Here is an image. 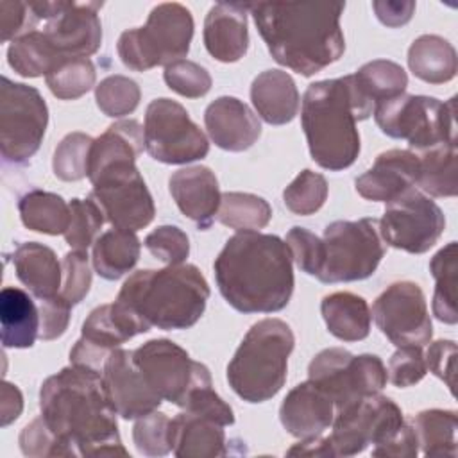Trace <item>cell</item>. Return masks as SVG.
I'll return each instance as SVG.
<instances>
[{
    "label": "cell",
    "instance_id": "obj_1",
    "mask_svg": "<svg viewBox=\"0 0 458 458\" xmlns=\"http://www.w3.org/2000/svg\"><path fill=\"white\" fill-rule=\"evenodd\" d=\"M39 410L66 456H129L100 370L72 363L47 377Z\"/></svg>",
    "mask_w": 458,
    "mask_h": 458
},
{
    "label": "cell",
    "instance_id": "obj_2",
    "mask_svg": "<svg viewBox=\"0 0 458 458\" xmlns=\"http://www.w3.org/2000/svg\"><path fill=\"white\" fill-rule=\"evenodd\" d=\"M247 9L274 61L304 77L338 61L345 50L342 2H258Z\"/></svg>",
    "mask_w": 458,
    "mask_h": 458
},
{
    "label": "cell",
    "instance_id": "obj_3",
    "mask_svg": "<svg viewBox=\"0 0 458 458\" xmlns=\"http://www.w3.org/2000/svg\"><path fill=\"white\" fill-rule=\"evenodd\" d=\"M292 252L276 234L238 231L218 252L213 268L225 302L242 313H274L293 293Z\"/></svg>",
    "mask_w": 458,
    "mask_h": 458
},
{
    "label": "cell",
    "instance_id": "obj_4",
    "mask_svg": "<svg viewBox=\"0 0 458 458\" xmlns=\"http://www.w3.org/2000/svg\"><path fill=\"white\" fill-rule=\"evenodd\" d=\"M372 111L374 102L354 73L310 84L302 97L301 123L313 161L331 172L349 168L360 154L356 122L367 120Z\"/></svg>",
    "mask_w": 458,
    "mask_h": 458
},
{
    "label": "cell",
    "instance_id": "obj_5",
    "mask_svg": "<svg viewBox=\"0 0 458 458\" xmlns=\"http://www.w3.org/2000/svg\"><path fill=\"white\" fill-rule=\"evenodd\" d=\"M209 284L191 263L138 270L122 284L116 302L131 308L150 327L188 329L204 315Z\"/></svg>",
    "mask_w": 458,
    "mask_h": 458
},
{
    "label": "cell",
    "instance_id": "obj_6",
    "mask_svg": "<svg viewBox=\"0 0 458 458\" xmlns=\"http://www.w3.org/2000/svg\"><path fill=\"white\" fill-rule=\"evenodd\" d=\"M293 345L295 336L286 322L263 318L252 324L227 365L233 392L247 403L272 399L286 381Z\"/></svg>",
    "mask_w": 458,
    "mask_h": 458
},
{
    "label": "cell",
    "instance_id": "obj_7",
    "mask_svg": "<svg viewBox=\"0 0 458 458\" xmlns=\"http://www.w3.org/2000/svg\"><path fill=\"white\" fill-rule=\"evenodd\" d=\"M193 16L177 2L156 5L143 27L127 29L118 38V57L134 72L168 66L190 52Z\"/></svg>",
    "mask_w": 458,
    "mask_h": 458
},
{
    "label": "cell",
    "instance_id": "obj_8",
    "mask_svg": "<svg viewBox=\"0 0 458 458\" xmlns=\"http://www.w3.org/2000/svg\"><path fill=\"white\" fill-rule=\"evenodd\" d=\"M372 114L383 134L406 140L417 152L456 141V97L440 102L435 97L401 93L377 102Z\"/></svg>",
    "mask_w": 458,
    "mask_h": 458
},
{
    "label": "cell",
    "instance_id": "obj_9",
    "mask_svg": "<svg viewBox=\"0 0 458 458\" xmlns=\"http://www.w3.org/2000/svg\"><path fill=\"white\" fill-rule=\"evenodd\" d=\"M322 283H349L370 277L385 256L377 218L336 220L324 229Z\"/></svg>",
    "mask_w": 458,
    "mask_h": 458
},
{
    "label": "cell",
    "instance_id": "obj_10",
    "mask_svg": "<svg viewBox=\"0 0 458 458\" xmlns=\"http://www.w3.org/2000/svg\"><path fill=\"white\" fill-rule=\"evenodd\" d=\"M48 123L41 93L2 77L0 82V152L5 163L23 165L39 148Z\"/></svg>",
    "mask_w": 458,
    "mask_h": 458
},
{
    "label": "cell",
    "instance_id": "obj_11",
    "mask_svg": "<svg viewBox=\"0 0 458 458\" xmlns=\"http://www.w3.org/2000/svg\"><path fill=\"white\" fill-rule=\"evenodd\" d=\"M308 379L318 385L340 411L345 406L379 394L386 385V369L376 354L354 356L347 349L320 351L308 367Z\"/></svg>",
    "mask_w": 458,
    "mask_h": 458
},
{
    "label": "cell",
    "instance_id": "obj_12",
    "mask_svg": "<svg viewBox=\"0 0 458 458\" xmlns=\"http://www.w3.org/2000/svg\"><path fill=\"white\" fill-rule=\"evenodd\" d=\"M145 150L166 165H184L202 159L209 141L188 111L172 98H156L147 106L143 123Z\"/></svg>",
    "mask_w": 458,
    "mask_h": 458
},
{
    "label": "cell",
    "instance_id": "obj_13",
    "mask_svg": "<svg viewBox=\"0 0 458 458\" xmlns=\"http://www.w3.org/2000/svg\"><path fill=\"white\" fill-rule=\"evenodd\" d=\"M89 181L93 184L89 199L100 206L113 227L136 233L154 220V199L134 161L109 165Z\"/></svg>",
    "mask_w": 458,
    "mask_h": 458
},
{
    "label": "cell",
    "instance_id": "obj_14",
    "mask_svg": "<svg viewBox=\"0 0 458 458\" xmlns=\"http://www.w3.org/2000/svg\"><path fill=\"white\" fill-rule=\"evenodd\" d=\"M404 422L401 408L390 397L374 394L336 411L327 438L335 456H352L370 444L386 442Z\"/></svg>",
    "mask_w": 458,
    "mask_h": 458
},
{
    "label": "cell",
    "instance_id": "obj_15",
    "mask_svg": "<svg viewBox=\"0 0 458 458\" xmlns=\"http://www.w3.org/2000/svg\"><path fill=\"white\" fill-rule=\"evenodd\" d=\"M38 21H45L41 32L61 61L88 57L100 48L102 23L98 9L102 2H29Z\"/></svg>",
    "mask_w": 458,
    "mask_h": 458
},
{
    "label": "cell",
    "instance_id": "obj_16",
    "mask_svg": "<svg viewBox=\"0 0 458 458\" xmlns=\"http://www.w3.org/2000/svg\"><path fill=\"white\" fill-rule=\"evenodd\" d=\"M444 229L445 216L440 206L415 188L386 202L379 220L383 242L410 254L428 252L438 242Z\"/></svg>",
    "mask_w": 458,
    "mask_h": 458
},
{
    "label": "cell",
    "instance_id": "obj_17",
    "mask_svg": "<svg viewBox=\"0 0 458 458\" xmlns=\"http://www.w3.org/2000/svg\"><path fill=\"white\" fill-rule=\"evenodd\" d=\"M134 360L150 388L163 399L181 406L186 394L199 381L209 379V369L190 358L172 340L156 338L134 349Z\"/></svg>",
    "mask_w": 458,
    "mask_h": 458
},
{
    "label": "cell",
    "instance_id": "obj_18",
    "mask_svg": "<svg viewBox=\"0 0 458 458\" xmlns=\"http://www.w3.org/2000/svg\"><path fill=\"white\" fill-rule=\"evenodd\" d=\"M379 331L397 347H424L433 336L426 299L417 283H392L372 304Z\"/></svg>",
    "mask_w": 458,
    "mask_h": 458
},
{
    "label": "cell",
    "instance_id": "obj_19",
    "mask_svg": "<svg viewBox=\"0 0 458 458\" xmlns=\"http://www.w3.org/2000/svg\"><path fill=\"white\" fill-rule=\"evenodd\" d=\"M102 377L113 408L125 420L140 419L163 403L136 365L134 351L113 349L104 361Z\"/></svg>",
    "mask_w": 458,
    "mask_h": 458
},
{
    "label": "cell",
    "instance_id": "obj_20",
    "mask_svg": "<svg viewBox=\"0 0 458 458\" xmlns=\"http://www.w3.org/2000/svg\"><path fill=\"white\" fill-rule=\"evenodd\" d=\"M419 175V156L413 150L390 148L381 152L372 166L361 174L356 191L374 202H390L403 191L413 188Z\"/></svg>",
    "mask_w": 458,
    "mask_h": 458
},
{
    "label": "cell",
    "instance_id": "obj_21",
    "mask_svg": "<svg viewBox=\"0 0 458 458\" xmlns=\"http://www.w3.org/2000/svg\"><path fill=\"white\" fill-rule=\"evenodd\" d=\"M204 123L211 141L229 152L250 148L261 134L259 118L236 97L213 100L204 111Z\"/></svg>",
    "mask_w": 458,
    "mask_h": 458
},
{
    "label": "cell",
    "instance_id": "obj_22",
    "mask_svg": "<svg viewBox=\"0 0 458 458\" xmlns=\"http://www.w3.org/2000/svg\"><path fill=\"white\" fill-rule=\"evenodd\" d=\"M335 413L329 394L310 379L292 388L279 408L283 428L295 438L322 435L333 424Z\"/></svg>",
    "mask_w": 458,
    "mask_h": 458
},
{
    "label": "cell",
    "instance_id": "obj_23",
    "mask_svg": "<svg viewBox=\"0 0 458 458\" xmlns=\"http://www.w3.org/2000/svg\"><path fill=\"white\" fill-rule=\"evenodd\" d=\"M168 190L181 213L193 220L199 229H208L213 224L222 193L211 168L202 165L181 168L170 175Z\"/></svg>",
    "mask_w": 458,
    "mask_h": 458
},
{
    "label": "cell",
    "instance_id": "obj_24",
    "mask_svg": "<svg viewBox=\"0 0 458 458\" xmlns=\"http://www.w3.org/2000/svg\"><path fill=\"white\" fill-rule=\"evenodd\" d=\"M247 4H215L204 20V47L220 63L240 61L249 48Z\"/></svg>",
    "mask_w": 458,
    "mask_h": 458
},
{
    "label": "cell",
    "instance_id": "obj_25",
    "mask_svg": "<svg viewBox=\"0 0 458 458\" xmlns=\"http://www.w3.org/2000/svg\"><path fill=\"white\" fill-rule=\"evenodd\" d=\"M131 338L116 318L113 304L97 306L82 324V335L70 351V361L102 372L107 354Z\"/></svg>",
    "mask_w": 458,
    "mask_h": 458
},
{
    "label": "cell",
    "instance_id": "obj_26",
    "mask_svg": "<svg viewBox=\"0 0 458 458\" xmlns=\"http://www.w3.org/2000/svg\"><path fill=\"white\" fill-rule=\"evenodd\" d=\"M224 426L209 417L182 410L168 424L170 445L179 458L225 456Z\"/></svg>",
    "mask_w": 458,
    "mask_h": 458
},
{
    "label": "cell",
    "instance_id": "obj_27",
    "mask_svg": "<svg viewBox=\"0 0 458 458\" xmlns=\"http://www.w3.org/2000/svg\"><path fill=\"white\" fill-rule=\"evenodd\" d=\"M16 277L39 299H50L59 293L63 281V265L57 261L55 252L38 242L20 243L11 254Z\"/></svg>",
    "mask_w": 458,
    "mask_h": 458
},
{
    "label": "cell",
    "instance_id": "obj_28",
    "mask_svg": "<svg viewBox=\"0 0 458 458\" xmlns=\"http://www.w3.org/2000/svg\"><path fill=\"white\" fill-rule=\"evenodd\" d=\"M250 100L258 114L270 125L292 122L299 111V91L283 70H265L254 77Z\"/></svg>",
    "mask_w": 458,
    "mask_h": 458
},
{
    "label": "cell",
    "instance_id": "obj_29",
    "mask_svg": "<svg viewBox=\"0 0 458 458\" xmlns=\"http://www.w3.org/2000/svg\"><path fill=\"white\" fill-rule=\"evenodd\" d=\"M0 326L5 349H27L39 338V310L30 295L5 286L0 293Z\"/></svg>",
    "mask_w": 458,
    "mask_h": 458
},
{
    "label": "cell",
    "instance_id": "obj_30",
    "mask_svg": "<svg viewBox=\"0 0 458 458\" xmlns=\"http://www.w3.org/2000/svg\"><path fill=\"white\" fill-rule=\"evenodd\" d=\"M143 127L136 120H120L114 122L93 140L88 163V179L98 174L102 168L122 163L134 161L143 152Z\"/></svg>",
    "mask_w": 458,
    "mask_h": 458
},
{
    "label": "cell",
    "instance_id": "obj_31",
    "mask_svg": "<svg viewBox=\"0 0 458 458\" xmlns=\"http://www.w3.org/2000/svg\"><path fill=\"white\" fill-rule=\"evenodd\" d=\"M320 311L327 331L344 342H358L370 333V308L367 301L351 292H335L322 299Z\"/></svg>",
    "mask_w": 458,
    "mask_h": 458
},
{
    "label": "cell",
    "instance_id": "obj_32",
    "mask_svg": "<svg viewBox=\"0 0 458 458\" xmlns=\"http://www.w3.org/2000/svg\"><path fill=\"white\" fill-rule=\"evenodd\" d=\"M140 252L141 243L134 231L113 227L102 233L93 243V268L100 277L116 281L136 267Z\"/></svg>",
    "mask_w": 458,
    "mask_h": 458
},
{
    "label": "cell",
    "instance_id": "obj_33",
    "mask_svg": "<svg viewBox=\"0 0 458 458\" xmlns=\"http://www.w3.org/2000/svg\"><path fill=\"white\" fill-rule=\"evenodd\" d=\"M408 66L417 79L444 84L456 75V50L442 36L422 34L408 48Z\"/></svg>",
    "mask_w": 458,
    "mask_h": 458
},
{
    "label": "cell",
    "instance_id": "obj_34",
    "mask_svg": "<svg viewBox=\"0 0 458 458\" xmlns=\"http://www.w3.org/2000/svg\"><path fill=\"white\" fill-rule=\"evenodd\" d=\"M18 211L23 225L30 231L57 236L70 225V204L52 191L30 190L18 200Z\"/></svg>",
    "mask_w": 458,
    "mask_h": 458
},
{
    "label": "cell",
    "instance_id": "obj_35",
    "mask_svg": "<svg viewBox=\"0 0 458 458\" xmlns=\"http://www.w3.org/2000/svg\"><path fill=\"white\" fill-rule=\"evenodd\" d=\"M419 175L417 186L431 197H454L458 191L456 181V141L442 143L428 150L417 152Z\"/></svg>",
    "mask_w": 458,
    "mask_h": 458
},
{
    "label": "cell",
    "instance_id": "obj_36",
    "mask_svg": "<svg viewBox=\"0 0 458 458\" xmlns=\"http://www.w3.org/2000/svg\"><path fill=\"white\" fill-rule=\"evenodd\" d=\"M419 447L424 456L456 458V411L454 410H424L411 420Z\"/></svg>",
    "mask_w": 458,
    "mask_h": 458
},
{
    "label": "cell",
    "instance_id": "obj_37",
    "mask_svg": "<svg viewBox=\"0 0 458 458\" xmlns=\"http://www.w3.org/2000/svg\"><path fill=\"white\" fill-rule=\"evenodd\" d=\"M7 63L21 77H47L61 59L45 34L34 29L13 39L7 48Z\"/></svg>",
    "mask_w": 458,
    "mask_h": 458
},
{
    "label": "cell",
    "instance_id": "obj_38",
    "mask_svg": "<svg viewBox=\"0 0 458 458\" xmlns=\"http://www.w3.org/2000/svg\"><path fill=\"white\" fill-rule=\"evenodd\" d=\"M435 279L433 315L445 324H456V242H449L429 261Z\"/></svg>",
    "mask_w": 458,
    "mask_h": 458
},
{
    "label": "cell",
    "instance_id": "obj_39",
    "mask_svg": "<svg viewBox=\"0 0 458 458\" xmlns=\"http://www.w3.org/2000/svg\"><path fill=\"white\" fill-rule=\"evenodd\" d=\"M272 218L270 204L254 193L225 191L220 197L216 220L236 231L263 229Z\"/></svg>",
    "mask_w": 458,
    "mask_h": 458
},
{
    "label": "cell",
    "instance_id": "obj_40",
    "mask_svg": "<svg viewBox=\"0 0 458 458\" xmlns=\"http://www.w3.org/2000/svg\"><path fill=\"white\" fill-rule=\"evenodd\" d=\"M354 77L361 89L367 93V97L374 102V106L381 100L404 93L408 86V75L404 68L386 59H374L370 63H365L354 73Z\"/></svg>",
    "mask_w": 458,
    "mask_h": 458
},
{
    "label": "cell",
    "instance_id": "obj_41",
    "mask_svg": "<svg viewBox=\"0 0 458 458\" xmlns=\"http://www.w3.org/2000/svg\"><path fill=\"white\" fill-rule=\"evenodd\" d=\"M95 66L88 57L61 61L47 77V86L61 100H75L95 86Z\"/></svg>",
    "mask_w": 458,
    "mask_h": 458
},
{
    "label": "cell",
    "instance_id": "obj_42",
    "mask_svg": "<svg viewBox=\"0 0 458 458\" xmlns=\"http://www.w3.org/2000/svg\"><path fill=\"white\" fill-rule=\"evenodd\" d=\"M140 86L125 75H109L95 86V100L98 109L111 118L131 114L140 104Z\"/></svg>",
    "mask_w": 458,
    "mask_h": 458
},
{
    "label": "cell",
    "instance_id": "obj_43",
    "mask_svg": "<svg viewBox=\"0 0 458 458\" xmlns=\"http://www.w3.org/2000/svg\"><path fill=\"white\" fill-rule=\"evenodd\" d=\"M91 145L93 138L84 132L66 134L54 152V175L61 181H81L82 177H88Z\"/></svg>",
    "mask_w": 458,
    "mask_h": 458
},
{
    "label": "cell",
    "instance_id": "obj_44",
    "mask_svg": "<svg viewBox=\"0 0 458 458\" xmlns=\"http://www.w3.org/2000/svg\"><path fill=\"white\" fill-rule=\"evenodd\" d=\"M327 199V181L310 168L302 170L283 191L284 206L301 216L317 213Z\"/></svg>",
    "mask_w": 458,
    "mask_h": 458
},
{
    "label": "cell",
    "instance_id": "obj_45",
    "mask_svg": "<svg viewBox=\"0 0 458 458\" xmlns=\"http://www.w3.org/2000/svg\"><path fill=\"white\" fill-rule=\"evenodd\" d=\"M104 222L106 216L93 199H72L70 225L64 233L66 243L75 250H88L95 243V236Z\"/></svg>",
    "mask_w": 458,
    "mask_h": 458
},
{
    "label": "cell",
    "instance_id": "obj_46",
    "mask_svg": "<svg viewBox=\"0 0 458 458\" xmlns=\"http://www.w3.org/2000/svg\"><path fill=\"white\" fill-rule=\"evenodd\" d=\"M163 79L166 86L186 98H200L211 89L209 72L195 61L179 59L165 66Z\"/></svg>",
    "mask_w": 458,
    "mask_h": 458
},
{
    "label": "cell",
    "instance_id": "obj_47",
    "mask_svg": "<svg viewBox=\"0 0 458 458\" xmlns=\"http://www.w3.org/2000/svg\"><path fill=\"white\" fill-rule=\"evenodd\" d=\"M170 419L161 411H150L140 417L132 428L136 449L145 456H165L172 451L168 437Z\"/></svg>",
    "mask_w": 458,
    "mask_h": 458
},
{
    "label": "cell",
    "instance_id": "obj_48",
    "mask_svg": "<svg viewBox=\"0 0 458 458\" xmlns=\"http://www.w3.org/2000/svg\"><path fill=\"white\" fill-rule=\"evenodd\" d=\"M211 386H213L211 377L199 381L195 386L190 388V392L186 394V397L179 408L209 417L222 426L234 424L233 408Z\"/></svg>",
    "mask_w": 458,
    "mask_h": 458
},
{
    "label": "cell",
    "instance_id": "obj_49",
    "mask_svg": "<svg viewBox=\"0 0 458 458\" xmlns=\"http://www.w3.org/2000/svg\"><path fill=\"white\" fill-rule=\"evenodd\" d=\"M147 250L166 265H181L190 254V240L177 225H159L145 238Z\"/></svg>",
    "mask_w": 458,
    "mask_h": 458
},
{
    "label": "cell",
    "instance_id": "obj_50",
    "mask_svg": "<svg viewBox=\"0 0 458 458\" xmlns=\"http://www.w3.org/2000/svg\"><path fill=\"white\" fill-rule=\"evenodd\" d=\"M63 283L59 295L72 306L79 304L89 292L91 268L86 250H70L63 258Z\"/></svg>",
    "mask_w": 458,
    "mask_h": 458
},
{
    "label": "cell",
    "instance_id": "obj_51",
    "mask_svg": "<svg viewBox=\"0 0 458 458\" xmlns=\"http://www.w3.org/2000/svg\"><path fill=\"white\" fill-rule=\"evenodd\" d=\"M286 245L292 252V259L297 263V267L306 272L308 276L317 277L324 265V242L313 234L311 231L304 227H292L286 234Z\"/></svg>",
    "mask_w": 458,
    "mask_h": 458
},
{
    "label": "cell",
    "instance_id": "obj_52",
    "mask_svg": "<svg viewBox=\"0 0 458 458\" xmlns=\"http://www.w3.org/2000/svg\"><path fill=\"white\" fill-rule=\"evenodd\" d=\"M422 347H399L388 361V379L399 388L417 385L428 372Z\"/></svg>",
    "mask_w": 458,
    "mask_h": 458
},
{
    "label": "cell",
    "instance_id": "obj_53",
    "mask_svg": "<svg viewBox=\"0 0 458 458\" xmlns=\"http://www.w3.org/2000/svg\"><path fill=\"white\" fill-rule=\"evenodd\" d=\"M20 449L25 456L43 458V456H66L64 447L59 438L47 426L43 417H36L20 433Z\"/></svg>",
    "mask_w": 458,
    "mask_h": 458
},
{
    "label": "cell",
    "instance_id": "obj_54",
    "mask_svg": "<svg viewBox=\"0 0 458 458\" xmlns=\"http://www.w3.org/2000/svg\"><path fill=\"white\" fill-rule=\"evenodd\" d=\"M36 23L38 20L27 2H0V38L4 43L9 39H16L29 30H34Z\"/></svg>",
    "mask_w": 458,
    "mask_h": 458
},
{
    "label": "cell",
    "instance_id": "obj_55",
    "mask_svg": "<svg viewBox=\"0 0 458 458\" xmlns=\"http://www.w3.org/2000/svg\"><path fill=\"white\" fill-rule=\"evenodd\" d=\"M72 304L63 299L59 293L41 301L39 306V338L41 340H55L59 338L70 322Z\"/></svg>",
    "mask_w": 458,
    "mask_h": 458
},
{
    "label": "cell",
    "instance_id": "obj_56",
    "mask_svg": "<svg viewBox=\"0 0 458 458\" xmlns=\"http://www.w3.org/2000/svg\"><path fill=\"white\" fill-rule=\"evenodd\" d=\"M426 367L438 379H442L449 392L454 394L456 376V344L453 340H437L426 351Z\"/></svg>",
    "mask_w": 458,
    "mask_h": 458
},
{
    "label": "cell",
    "instance_id": "obj_57",
    "mask_svg": "<svg viewBox=\"0 0 458 458\" xmlns=\"http://www.w3.org/2000/svg\"><path fill=\"white\" fill-rule=\"evenodd\" d=\"M419 454V442L411 424L404 422L399 431L383 444L374 445L372 456H386V458H413Z\"/></svg>",
    "mask_w": 458,
    "mask_h": 458
},
{
    "label": "cell",
    "instance_id": "obj_58",
    "mask_svg": "<svg viewBox=\"0 0 458 458\" xmlns=\"http://www.w3.org/2000/svg\"><path fill=\"white\" fill-rule=\"evenodd\" d=\"M372 9L377 20L386 27H403L406 25L415 11V2L411 0H374Z\"/></svg>",
    "mask_w": 458,
    "mask_h": 458
},
{
    "label": "cell",
    "instance_id": "obj_59",
    "mask_svg": "<svg viewBox=\"0 0 458 458\" xmlns=\"http://www.w3.org/2000/svg\"><path fill=\"white\" fill-rule=\"evenodd\" d=\"M21 410H23V395L20 388L9 381H4L0 388V424L9 426L20 417Z\"/></svg>",
    "mask_w": 458,
    "mask_h": 458
},
{
    "label": "cell",
    "instance_id": "obj_60",
    "mask_svg": "<svg viewBox=\"0 0 458 458\" xmlns=\"http://www.w3.org/2000/svg\"><path fill=\"white\" fill-rule=\"evenodd\" d=\"M288 456H335L329 438L318 437H310V438H301L295 445H292L286 451Z\"/></svg>",
    "mask_w": 458,
    "mask_h": 458
}]
</instances>
